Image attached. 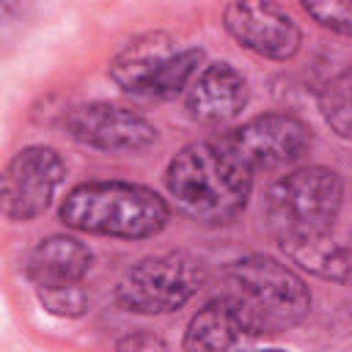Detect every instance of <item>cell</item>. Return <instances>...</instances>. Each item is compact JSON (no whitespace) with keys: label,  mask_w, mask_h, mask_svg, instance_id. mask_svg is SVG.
<instances>
[{"label":"cell","mask_w":352,"mask_h":352,"mask_svg":"<svg viewBox=\"0 0 352 352\" xmlns=\"http://www.w3.org/2000/svg\"><path fill=\"white\" fill-rule=\"evenodd\" d=\"M239 333L278 336L297 327L311 311L305 280L270 256H245L223 270V294Z\"/></svg>","instance_id":"6da1fadb"},{"label":"cell","mask_w":352,"mask_h":352,"mask_svg":"<svg viewBox=\"0 0 352 352\" xmlns=\"http://www.w3.org/2000/svg\"><path fill=\"white\" fill-rule=\"evenodd\" d=\"M165 184L182 214L204 226H226L245 209L253 173L220 140H198L168 162Z\"/></svg>","instance_id":"7a4b0ae2"},{"label":"cell","mask_w":352,"mask_h":352,"mask_svg":"<svg viewBox=\"0 0 352 352\" xmlns=\"http://www.w3.org/2000/svg\"><path fill=\"white\" fill-rule=\"evenodd\" d=\"M344 204V182L324 165H308L272 182L264 195V226L283 253L327 239Z\"/></svg>","instance_id":"3957f363"},{"label":"cell","mask_w":352,"mask_h":352,"mask_svg":"<svg viewBox=\"0 0 352 352\" xmlns=\"http://www.w3.org/2000/svg\"><path fill=\"white\" fill-rule=\"evenodd\" d=\"M60 220L85 234L146 239L165 228L168 204L143 184L129 182H85L66 192Z\"/></svg>","instance_id":"277c9868"},{"label":"cell","mask_w":352,"mask_h":352,"mask_svg":"<svg viewBox=\"0 0 352 352\" xmlns=\"http://www.w3.org/2000/svg\"><path fill=\"white\" fill-rule=\"evenodd\" d=\"M204 60L201 47L179 44L168 33H146L129 41L110 60V80L143 99H170L182 94Z\"/></svg>","instance_id":"5b68a950"},{"label":"cell","mask_w":352,"mask_h":352,"mask_svg":"<svg viewBox=\"0 0 352 352\" xmlns=\"http://www.w3.org/2000/svg\"><path fill=\"white\" fill-rule=\"evenodd\" d=\"M204 283L195 258L184 253H157L140 258L116 286L121 308L135 314H170L182 308Z\"/></svg>","instance_id":"8992f818"},{"label":"cell","mask_w":352,"mask_h":352,"mask_svg":"<svg viewBox=\"0 0 352 352\" xmlns=\"http://www.w3.org/2000/svg\"><path fill=\"white\" fill-rule=\"evenodd\" d=\"M220 143L250 173H256V170H272V168L300 162L311 151L314 135H311V126L300 116L264 113V116L245 121L234 132L223 135Z\"/></svg>","instance_id":"52a82bcc"},{"label":"cell","mask_w":352,"mask_h":352,"mask_svg":"<svg viewBox=\"0 0 352 352\" xmlns=\"http://www.w3.org/2000/svg\"><path fill=\"white\" fill-rule=\"evenodd\" d=\"M63 173V160L50 146H28L16 151L0 170V214L16 223L44 214Z\"/></svg>","instance_id":"ba28073f"},{"label":"cell","mask_w":352,"mask_h":352,"mask_svg":"<svg viewBox=\"0 0 352 352\" xmlns=\"http://www.w3.org/2000/svg\"><path fill=\"white\" fill-rule=\"evenodd\" d=\"M72 140L99 151H146L157 143V126L132 107L113 102H85L63 116Z\"/></svg>","instance_id":"9c48e42d"},{"label":"cell","mask_w":352,"mask_h":352,"mask_svg":"<svg viewBox=\"0 0 352 352\" xmlns=\"http://www.w3.org/2000/svg\"><path fill=\"white\" fill-rule=\"evenodd\" d=\"M223 25L245 50L272 60L292 58L302 41L297 22L272 3H228Z\"/></svg>","instance_id":"30bf717a"},{"label":"cell","mask_w":352,"mask_h":352,"mask_svg":"<svg viewBox=\"0 0 352 352\" xmlns=\"http://www.w3.org/2000/svg\"><path fill=\"white\" fill-rule=\"evenodd\" d=\"M248 104V82L231 63L204 66L187 85V113L206 126L226 124L242 113Z\"/></svg>","instance_id":"8fae6325"},{"label":"cell","mask_w":352,"mask_h":352,"mask_svg":"<svg viewBox=\"0 0 352 352\" xmlns=\"http://www.w3.org/2000/svg\"><path fill=\"white\" fill-rule=\"evenodd\" d=\"M91 267V250L66 234H52L41 239L30 256H28V278L36 283V289H58L82 283L85 272Z\"/></svg>","instance_id":"7c38bea8"},{"label":"cell","mask_w":352,"mask_h":352,"mask_svg":"<svg viewBox=\"0 0 352 352\" xmlns=\"http://www.w3.org/2000/svg\"><path fill=\"white\" fill-rule=\"evenodd\" d=\"M239 338V324L228 305L217 297L198 308L184 330V352H231Z\"/></svg>","instance_id":"4fadbf2b"},{"label":"cell","mask_w":352,"mask_h":352,"mask_svg":"<svg viewBox=\"0 0 352 352\" xmlns=\"http://www.w3.org/2000/svg\"><path fill=\"white\" fill-rule=\"evenodd\" d=\"M352 102H349V72L344 69L338 77L327 80L319 91V110L324 121L333 126L336 135L349 138V124H352Z\"/></svg>","instance_id":"5bb4252c"},{"label":"cell","mask_w":352,"mask_h":352,"mask_svg":"<svg viewBox=\"0 0 352 352\" xmlns=\"http://www.w3.org/2000/svg\"><path fill=\"white\" fill-rule=\"evenodd\" d=\"M41 305L55 316H80L88 308V294L80 283L58 286V289H36Z\"/></svg>","instance_id":"9a60e30c"},{"label":"cell","mask_w":352,"mask_h":352,"mask_svg":"<svg viewBox=\"0 0 352 352\" xmlns=\"http://www.w3.org/2000/svg\"><path fill=\"white\" fill-rule=\"evenodd\" d=\"M305 14L314 16L322 28H330L333 33L346 36L352 25V14L346 3H305Z\"/></svg>","instance_id":"2e32d148"},{"label":"cell","mask_w":352,"mask_h":352,"mask_svg":"<svg viewBox=\"0 0 352 352\" xmlns=\"http://www.w3.org/2000/svg\"><path fill=\"white\" fill-rule=\"evenodd\" d=\"M116 352H170V349H168V344L157 333L138 330V333H126L116 344Z\"/></svg>","instance_id":"e0dca14e"},{"label":"cell","mask_w":352,"mask_h":352,"mask_svg":"<svg viewBox=\"0 0 352 352\" xmlns=\"http://www.w3.org/2000/svg\"><path fill=\"white\" fill-rule=\"evenodd\" d=\"M25 11L28 6L22 3H0V44H6L16 33L19 22L25 19Z\"/></svg>","instance_id":"ac0fdd59"},{"label":"cell","mask_w":352,"mask_h":352,"mask_svg":"<svg viewBox=\"0 0 352 352\" xmlns=\"http://www.w3.org/2000/svg\"><path fill=\"white\" fill-rule=\"evenodd\" d=\"M256 352H283V349H256Z\"/></svg>","instance_id":"d6986e66"}]
</instances>
